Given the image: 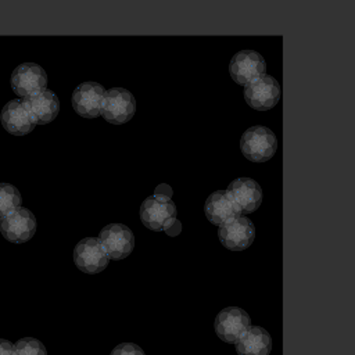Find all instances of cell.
I'll list each match as a JSON object with an SVG mask.
<instances>
[{
  "label": "cell",
  "instance_id": "277c9868",
  "mask_svg": "<svg viewBox=\"0 0 355 355\" xmlns=\"http://www.w3.org/2000/svg\"><path fill=\"white\" fill-rule=\"evenodd\" d=\"M280 93L279 82L270 75H262L245 86L244 98L251 108L266 111L279 103Z\"/></svg>",
  "mask_w": 355,
  "mask_h": 355
},
{
  "label": "cell",
  "instance_id": "ffe728a7",
  "mask_svg": "<svg viewBox=\"0 0 355 355\" xmlns=\"http://www.w3.org/2000/svg\"><path fill=\"white\" fill-rule=\"evenodd\" d=\"M111 355H144V352L139 345L133 343H122V344H118L111 351Z\"/></svg>",
  "mask_w": 355,
  "mask_h": 355
},
{
  "label": "cell",
  "instance_id": "4fadbf2b",
  "mask_svg": "<svg viewBox=\"0 0 355 355\" xmlns=\"http://www.w3.org/2000/svg\"><path fill=\"white\" fill-rule=\"evenodd\" d=\"M22 104L35 125H44L51 122L60 111L58 97L46 89L33 96L25 97Z\"/></svg>",
  "mask_w": 355,
  "mask_h": 355
},
{
  "label": "cell",
  "instance_id": "ac0fdd59",
  "mask_svg": "<svg viewBox=\"0 0 355 355\" xmlns=\"http://www.w3.org/2000/svg\"><path fill=\"white\" fill-rule=\"evenodd\" d=\"M21 205L19 191L8 183H0V218L10 215Z\"/></svg>",
  "mask_w": 355,
  "mask_h": 355
},
{
  "label": "cell",
  "instance_id": "5bb4252c",
  "mask_svg": "<svg viewBox=\"0 0 355 355\" xmlns=\"http://www.w3.org/2000/svg\"><path fill=\"white\" fill-rule=\"evenodd\" d=\"M204 212L207 219L216 226L223 225L225 222L239 218L241 211L233 201L227 190L214 191L204 204Z\"/></svg>",
  "mask_w": 355,
  "mask_h": 355
},
{
  "label": "cell",
  "instance_id": "5b68a950",
  "mask_svg": "<svg viewBox=\"0 0 355 355\" xmlns=\"http://www.w3.org/2000/svg\"><path fill=\"white\" fill-rule=\"evenodd\" d=\"M265 60L254 50H241L236 53L229 64L232 79L241 86L257 80L265 72Z\"/></svg>",
  "mask_w": 355,
  "mask_h": 355
},
{
  "label": "cell",
  "instance_id": "44dd1931",
  "mask_svg": "<svg viewBox=\"0 0 355 355\" xmlns=\"http://www.w3.org/2000/svg\"><path fill=\"white\" fill-rule=\"evenodd\" d=\"M0 355H15L14 344H11L8 340L0 338Z\"/></svg>",
  "mask_w": 355,
  "mask_h": 355
},
{
  "label": "cell",
  "instance_id": "e0dca14e",
  "mask_svg": "<svg viewBox=\"0 0 355 355\" xmlns=\"http://www.w3.org/2000/svg\"><path fill=\"white\" fill-rule=\"evenodd\" d=\"M234 343L237 355H269L272 351V338L259 326H250Z\"/></svg>",
  "mask_w": 355,
  "mask_h": 355
},
{
  "label": "cell",
  "instance_id": "ba28073f",
  "mask_svg": "<svg viewBox=\"0 0 355 355\" xmlns=\"http://www.w3.org/2000/svg\"><path fill=\"white\" fill-rule=\"evenodd\" d=\"M0 232L8 241L25 243L36 232V218L29 209L19 207L0 220Z\"/></svg>",
  "mask_w": 355,
  "mask_h": 355
},
{
  "label": "cell",
  "instance_id": "9c48e42d",
  "mask_svg": "<svg viewBox=\"0 0 355 355\" xmlns=\"http://www.w3.org/2000/svg\"><path fill=\"white\" fill-rule=\"evenodd\" d=\"M73 262L85 273H98L108 265V257L97 237H86L73 248Z\"/></svg>",
  "mask_w": 355,
  "mask_h": 355
},
{
  "label": "cell",
  "instance_id": "6da1fadb",
  "mask_svg": "<svg viewBox=\"0 0 355 355\" xmlns=\"http://www.w3.org/2000/svg\"><path fill=\"white\" fill-rule=\"evenodd\" d=\"M240 150L248 161L265 162L275 155L277 150V139L269 128L255 125L243 133L240 139Z\"/></svg>",
  "mask_w": 355,
  "mask_h": 355
},
{
  "label": "cell",
  "instance_id": "7c38bea8",
  "mask_svg": "<svg viewBox=\"0 0 355 355\" xmlns=\"http://www.w3.org/2000/svg\"><path fill=\"white\" fill-rule=\"evenodd\" d=\"M104 87L96 82H83L72 93V107L83 118H96L100 115Z\"/></svg>",
  "mask_w": 355,
  "mask_h": 355
},
{
  "label": "cell",
  "instance_id": "7402d4cb",
  "mask_svg": "<svg viewBox=\"0 0 355 355\" xmlns=\"http://www.w3.org/2000/svg\"><path fill=\"white\" fill-rule=\"evenodd\" d=\"M155 196H162V197L171 198V196H172V189H171L168 184H165V183L158 184L157 189H155Z\"/></svg>",
  "mask_w": 355,
  "mask_h": 355
},
{
  "label": "cell",
  "instance_id": "603a6c76",
  "mask_svg": "<svg viewBox=\"0 0 355 355\" xmlns=\"http://www.w3.org/2000/svg\"><path fill=\"white\" fill-rule=\"evenodd\" d=\"M180 229H182V226H180V222L179 220H176L165 233H168L169 236H176V234H179V232H180Z\"/></svg>",
  "mask_w": 355,
  "mask_h": 355
},
{
  "label": "cell",
  "instance_id": "30bf717a",
  "mask_svg": "<svg viewBox=\"0 0 355 355\" xmlns=\"http://www.w3.org/2000/svg\"><path fill=\"white\" fill-rule=\"evenodd\" d=\"M11 86L15 94L21 97L33 96L47 86V75L44 69L33 62L18 65L11 75Z\"/></svg>",
  "mask_w": 355,
  "mask_h": 355
},
{
  "label": "cell",
  "instance_id": "2e32d148",
  "mask_svg": "<svg viewBox=\"0 0 355 355\" xmlns=\"http://www.w3.org/2000/svg\"><path fill=\"white\" fill-rule=\"evenodd\" d=\"M1 125L8 133L15 136L26 135L36 126L21 100H11L3 107Z\"/></svg>",
  "mask_w": 355,
  "mask_h": 355
},
{
  "label": "cell",
  "instance_id": "d6986e66",
  "mask_svg": "<svg viewBox=\"0 0 355 355\" xmlns=\"http://www.w3.org/2000/svg\"><path fill=\"white\" fill-rule=\"evenodd\" d=\"M14 348L15 355H47L44 345L33 337H25L18 340L14 344Z\"/></svg>",
  "mask_w": 355,
  "mask_h": 355
},
{
  "label": "cell",
  "instance_id": "52a82bcc",
  "mask_svg": "<svg viewBox=\"0 0 355 355\" xmlns=\"http://www.w3.org/2000/svg\"><path fill=\"white\" fill-rule=\"evenodd\" d=\"M219 241L223 247L232 251H243L248 248L255 237L252 222L245 216L230 219L219 226Z\"/></svg>",
  "mask_w": 355,
  "mask_h": 355
},
{
  "label": "cell",
  "instance_id": "8fae6325",
  "mask_svg": "<svg viewBox=\"0 0 355 355\" xmlns=\"http://www.w3.org/2000/svg\"><path fill=\"white\" fill-rule=\"evenodd\" d=\"M250 316L244 309L229 306L216 315L214 327L220 340L234 343L250 327Z\"/></svg>",
  "mask_w": 355,
  "mask_h": 355
},
{
  "label": "cell",
  "instance_id": "7a4b0ae2",
  "mask_svg": "<svg viewBox=\"0 0 355 355\" xmlns=\"http://www.w3.org/2000/svg\"><path fill=\"white\" fill-rule=\"evenodd\" d=\"M140 219L150 230L166 232L176 219V205L168 197L150 196L140 205Z\"/></svg>",
  "mask_w": 355,
  "mask_h": 355
},
{
  "label": "cell",
  "instance_id": "9a60e30c",
  "mask_svg": "<svg viewBox=\"0 0 355 355\" xmlns=\"http://www.w3.org/2000/svg\"><path fill=\"white\" fill-rule=\"evenodd\" d=\"M227 191L236 205L244 214L254 212L262 202L261 186L250 178H239L233 180L229 184Z\"/></svg>",
  "mask_w": 355,
  "mask_h": 355
},
{
  "label": "cell",
  "instance_id": "3957f363",
  "mask_svg": "<svg viewBox=\"0 0 355 355\" xmlns=\"http://www.w3.org/2000/svg\"><path fill=\"white\" fill-rule=\"evenodd\" d=\"M136 111V100L130 92L122 87H114L104 93L100 114L114 125L128 122Z\"/></svg>",
  "mask_w": 355,
  "mask_h": 355
},
{
  "label": "cell",
  "instance_id": "8992f818",
  "mask_svg": "<svg viewBox=\"0 0 355 355\" xmlns=\"http://www.w3.org/2000/svg\"><path fill=\"white\" fill-rule=\"evenodd\" d=\"M98 240L108 259H123L132 252L135 247V237L132 230L121 223H111L103 227Z\"/></svg>",
  "mask_w": 355,
  "mask_h": 355
}]
</instances>
